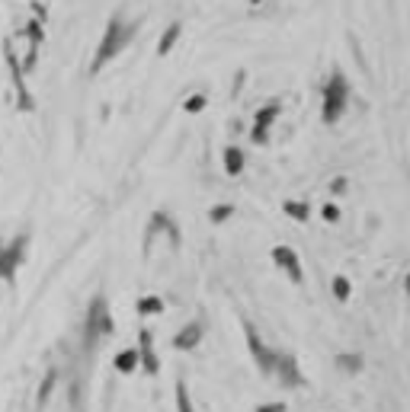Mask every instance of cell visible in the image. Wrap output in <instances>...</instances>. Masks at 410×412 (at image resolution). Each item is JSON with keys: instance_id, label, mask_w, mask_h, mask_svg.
I'll return each instance as SVG.
<instances>
[{"instance_id": "6da1fadb", "label": "cell", "mask_w": 410, "mask_h": 412, "mask_svg": "<svg viewBox=\"0 0 410 412\" xmlns=\"http://www.w3.org/2000/svg\"><path fill=\"white\" fill-rule=\"evenodd\" d=\"M135 29H138V23H126L122 17H112L106 26V33H103V42L100 48H96V58H93V74L100 71L103 64H109V61L116 58V55H122L126 51V45L135 39Z\"/></svg>"}, {"instance_id": "7a4b0ae2", "label": "cell", "mask_w": 410, "mask_h": 412, "mask_svg": "<svg viewBox=\"0 0 410 412\" xmlns=\"http://www.w3.org/2000/svg\"><path fill=\"white\" fill-rule=\"evenodd\" d=\"M346 99H350V80L343 77V71H334L324 87V122L327 125H334L336 118L343 116Z\"/></svg>"}, {"instance_id": "3957f363", "label": "cell", "mask_w": 410, "mask_h": 412, "mask_svg": "<svg viewBox=\"0 0 410 412\" xmlns=\"http://www.w3.org/2000/svg\"><path fill=\"white\" fill-rule=\"evenodd\" d=\"M269 374H276L282 387H305V377H302V371H298V361H295V355H289V352H276V358H273V371Z\"/></svg>"}, {"instance_id": "277c9868", "label": "cell", "mask_w": 410, "mask_h": 412, "mask_svg": "<svg viewBox=\"0 0 410 412\" xmlns=\"http://www.w3.org/2000/svg\"><path fill=\"white\" fill-rule=\"evenodd\" d=\"M244 332H247V346H250V355H253V361H257V368L263 374H269V371H273V358H276V352L263 346V339L253 332L250 323H244Z\"/></svg>"}, {"instance_id": "5b68a950", "label": "cell", "mask_w": 410, "mask_h": 412, "mask_svg": "<svg viewBox=\"0 0 410 412\" xmlns=\"http://www.w3.org/2000/svg\"><path fill=\"white\" fill-rule=\"evenodd\" d=\"M273 262H276L279 269H282V272L295 281V285H302V281H305L302 262H298V256H295V249H289V247H276V249H273Z\"/></svg>"}, {"instance_id": "8992f818", "label": "cell", "mask_w": 410, "mask_h": 412, "mask_svg": "<svg viewBox=\"0 0 410 412\" xmlns=\"http://www.w3.org/2000/svg\"><path fill=\"white\" fill-rule=\"evenodd\" d=\"M109 330H112V320H109V314H106V301L96 297L90 307V320H87V339L93 342L96 336H103V332H109Z\"/></svg>"}, {"instance_id": "52a82bcc", "label": "cell", "mask_w": 410, "mask_h": 412, "mask_svg": "<svg viewBox=\"0 0 410 412\" xmlns=\"http://www.w3.org/2000/svg\"><path fill=\"white\" fill-rule=\"evenodd\" d=\"M202 332H205V326H202V320H193V323H186L183 330L173 336V346L176 348H183V352H189V348H196L202 342Z\"/></svg>"}, {"instance_id": "ba28073f", "label": "cell", "mask_w": 410, "mask_h": 412, "mask_svg": "<svg viewBox=\"0 0 410 412\" xmlns=\"http://www.w3.org/2000/svg\"><path fill=\"white\" fill-rule=\"evenodd\" d=\"M142 346H138V358H142V364H144V371L148 374H154L157 371V355H154V348H151V332L148 330H142Z\"/></svg>"}, {"instance_id": "9c48e42d", "label": "cell", "mask_w": 410, "mask_h": 412, "mask_svg": "<svg viewBox=\"0 0 410 412\" xmlns=\"http://www.w3.org/2000/svg\"><path fill=\"white\" fill-rule=\"evenodd\" d=\"M180 35H183V26H180V23H170L167 33L160 35V45H157V55H160V58L173 51V45H176V39H180Z\"/></svg>"}, {"instance_id": "30bf717a", "label": "cell", "mask_w": 410, "mask_h": 412, "mask_svg": "<svg viewBox=\"0 0 410 412\" xmlns=\"http://www.w3.org/2000/svg\"><path fill=\"white\" fill-rule=\"evenodd\" d=\"M282 211L289 217H292V221H298V224H305L311 217V205L308 201H298V198H292V201H285L282 205Z\"/></svg>"}, {"instance_id": "8fae6325", "label": "cell", "mask_w": 410, "mask_h": 412, "mask_svg": "<svg viewBox=\"0 0 410 412\" xmlns=\"http://www.w3.org/2000/svg\"><path fill=\"white\" fill-rule=\"evenodd\" d=\"M279 112H282V109L276 106V102H269V106H263L257 112V122H253V128H263V132H269V125L276 122L279 118Z\"/></svg>"}, {"instance_id": "7c38bea8", "label": "cell", "mask_w": 410, "mask_h": 412, "mask_svg": "<svg viewBox=\"0 0 410 412\" xmlns=\"http://www.w3.org/2000/svg\"><path fill=\"white\" fill-rule=\"evenodd\" d=\"M336 368H343L346 374H359L362 371V355H356V352L336 355Z\"/></svg>"}, {"instance_id": "4fadbf2b", "label": "cell", "mask_w": 410, "mask_h": 412, "mask_svg": "<svg viewBox=\"0 0 410 412\" xmlns=\"http://www.w3.org/2000/svg\"><path fill=\"white\" fill-rule=\"evenodd\" d=\"M225 170L231 176H237L244 170V150L241 147H228L225 150Z\"/></svg>"}, {"instance_id": "5bb4252c", "label": "cell", "mask_w": 410, "mask_h": 412, "mask_svg": "<svg viewBox=\"0 0 410 412\" xmlns=\"http://www.w3.org/2000/svg\"><path fill=\"white\" fill-rule=\"evenodd\" d=\"M116 368L122 374H132L135 368H138V348H128V352H119L116 358Z\"/></svg>"}, {"instance_id": "9a60e30c", "label": "cell", "mask_w": 410, "mask_h": 412, "mask_svg": "<svg viewBox=\"0 0 410 412\" xmlns=\"http://www.w3.org/2000/svg\"><path fill=\"white\" fill-rule=\"evenodd\" d=\"M176 409H180V412H196L193 409V400H189V390H186L183 380L176 384Z\"/></svg>"}, {"instance_id": "2e32d148", "label": "cell", "mask_w": 410, "mask_h": 412, "mask_svg": "<svg viewBox=\"0 0 410 412\" xmlns=\"http://www.w3.org/2000/svg\"><path fill=\"white\" fill-rule=\"evenodd\" d=\"M160 310H164V304H160V297H142V301H138V314H160Z\"/></svg>"}, {"instance_id": "e0dca14e", "label": "cell", "mask_w": 410, "mask_h": 412, "mask_svg": "<svg viewBox=\"0 0 410 412\" xmlns=\"http://www.w3.org/2000/svg\"><path fill=\"white\" fill-rule=\"evenodd\" d=\"M350 278H346V275H336L334 278V297L336 301H350Z\"/></svg>"}, {"instance_id": "ac0fdd59", "label": "cell", "mask_w": 410, "mask_h": 412, "mask_svg": "<svg viewBox=\"0 0 410 412\" xmlns=\"http://www.w3.org/2000/svg\"><path fill=\"white\" fill-rule=\"evenodd\" d=\"M231 215H234V208H231V205H215L209 217H212V224H225Z\"/></svg>"}, {"instance_id": "d6986e66", "label": "cell", "mask_w": 410, "mask_h": 412, "mask_svg": "<svg viewBox=\"0 0 410 412\" xmlns=\"http://www.w3.org/2000/svg\"><path fill=\"white\" fill-rule=\"evenodd\" d=\"M202 106H205V96H202V93H196V96L186 99V112H199Z\"/></svg>"}, {"instance_id": "ffe728a7", "label": "cell", "mask_w": 410, "mask_h": 412, "mask_svg": "<svg viewBox=\"0 0 410 412\" xmlns=\"http://www.w3.org/2000/svg\"><path fill=\"white\" fill-rule=\"evenodd\" d=\"M321 215H324V221H327V224H334L336 217H340V208H336V205H327L324 211H321Z\"/></svg>"}, {"instance_id": "44dd1931", "label": "cell", "mask_w": 410, "mask_h": 412, "mask_svg": "<svg viewBox=\"0 0 410 412\" xmlns=\"http://www.w3.org/2000/svg\"><path fill=\"white\" fill-rule=\"evenodd\" d=\"M257 412H285V403H266V406H259Z\"/></svg>"}, {"instance_id": "7402d4cb", "label": "cell", "mask_w": 410, "mask_h": 412, "mask_svg": "<svg viewBox=\"0 0 410 412\" xmlns=\"http://www.w3.org/2000/svg\"><path fill=\"white\" fill-rule=\"evenodd\" d=\"M330 192H336V195H340V192H346V179H343V176L330 182Z\"/></svg>"}, {"instance_id": "603a6c76", "label": "cell", "mask_w": 410, "mask_h": 412, "mask_svg": "<svg viewBox=\"0 0 410 412\" xmlns=\"http://www.w3.org/2000/svg\"><path fill=\"white\" fill-rule=\"evenodd\" d=\"M407 294H410V275H407Z\"/></svg>"}]
</instances>
